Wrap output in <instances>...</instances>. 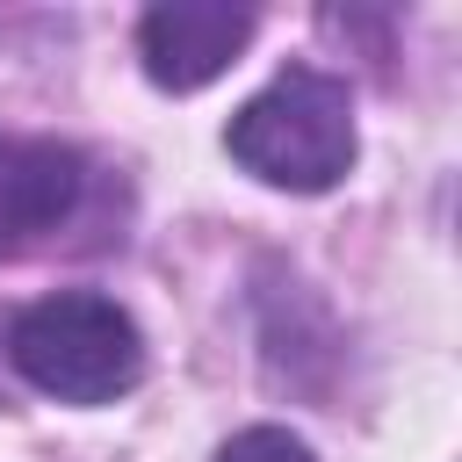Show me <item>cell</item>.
Listing matches in <instances>:
<instances>
[{
    "label": "cell",
    "instance_id": "cell-1",
    "mask_svg": "<svg viewBox=\"0 0 462 462\" xmlns=\"http://www.w3.org/2000/svg\"><path fill=\"white\" fill-rule=\"evenodd\" d=\"M224 144L253 180L289 195H325L354 166V94L318 65H289L231 116Z\"/></svg>",
    "mask_w": 462,
    "mask_h": 462
},
{
    "label": "cell",
    "instance_id": "cell-2",
    "mask_svg": "<svg viewBox=\"0 0 462 462\" xmlns=\"http://www.w3.org/2000/svg\"><path fill=\"white\" fill-rule=\"evenodd\" d=\"M7 361L29 390H43L58 404H108V397L137 390L144 332L123 303H108L94 289H58L7 325Z\"/></svg>",
    "mask_w": 462,
    "mask_h": 462
},
{
    "label": "cell",
    "instance_id": "cell-3",
    "mask_svg": "<svg viewBox=\"0 0 462 462\" xmlns=\"http://www.w3.org/2000/svg\"><path fill=\"white\" fill-rule=\"evenodd\" d=\"M245 36H253V7H231V0H159L137 22V58H144L152 87L195 94L245 51Z\"/></svg>",
    "mask_w": 462,
    "mask_h": 462
},
{
    "label": "cell",
    "instance_id": "cell-4",
    "mask_svg": "<svg viewBox=\"0 0 462 462\" xmlns=\"http://www.w3.org/2000/svg\"><path fill=\"white\" fill-rule=\"evenodd\" d=\"M87 195V159L58 137H7L0 130V253L43 245Z\"/></svg>",
    "mask_w": 462,
    "mask_h": 462
},
{
    "label": "cell",
    "instance_id": "cell-5",
    "mask_svg": "<svg viewBox=\"0 0 462 462\" xmlns=\"http://www.w3.org/2000/svg\"><path fill=\"white\" fill-rule=\"evenodd\" d=\"M217 462H318L310 440H296L289 426H245L217 448Z\"/></svg>",
    "mask_w": 462,
    "mask_h": 462
}]
</instances>
